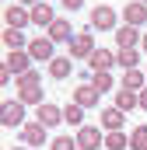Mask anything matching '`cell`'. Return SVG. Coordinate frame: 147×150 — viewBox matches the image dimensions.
Returning a JSON list of instances; mask_svg holds the SVG:
<instances>
[{
  "label": "cell",
  "instance_id": "44dd1931",
  "mask_svg": "<svg viewBox=\"0 0 147 150\" xmlns=\"http://www.w3.org/2000/svg\"><path fill=\"white\" fill-rule=\"evenodd\" d=\"M88 84H91V87H95L98 94H109V91H112V84H116V80H112V74H109V70H95Z\"/></svg>",
  "mask_w": 147,
  "mask_h": 150
},
{
  "label": "cell",
  "instance_id": "d6a6232c",
  "mask_svg": "<svg viewBox=\"0 0 147 150\" xmlns=\"http://www.w3.org/2000/svg\"><path fill=\"white\" fill-rule=\"evenodd\" d=\"M140 49H144V52H147V32H144V38H140Z\"/></svg>",
  "mask_w": 147,
  "mask_h": 150
},
{
  "label": "cell",
  "instance_id": "ac0fdd59",
  "mask_svg": "<svg viewBox=\"0 0 147 150\" xmlns=\"http://www.w3.org/2000/svg\"><path fill=\"white\" fill-rule=\"evenodd\" d=\"M4 45H7V52H14V49H28V38L21 28H4Z\"/></svg>",
  "mask_w": 147,
  "mask_h": 150
},
{
  "label": "cell",
  "instance_id": "7c38bea8",
  "mask_svg": "<svg viewBox=\"0 0 147 150\" xmlns=\"http://www.w3.org/2000/svg\"><path fill=\"white\" fill-rule=\"evenodd\" d=\"M21 140H25V143H28V147H42V143H46V126H42V122H25V126H21Z\"/></svg>",
  "mask_w": 147,
  "mask_h": 150
},
{
  "label": "cell",
  "instance_id": "603a6c76",
  "mask_svg": "<svg viewBox=\"0 0 147 150\" xmlns=\"http://www.w3.org/2000/svg\"><path fill=\"white\" fill-rule=\"evenodd\" d=\"M116 108H123V112H130V108H140V98H137V91H119L116 94Z\"/></svg>",
  "mask_w": 147,
  "mask_h": 150
},
{
  "label": "cell",
  "instance_id": "3957f363",
  "mask_svg": "<svg viewBox=\"0 0 147 150\" xmlns=\"http://www.w3.org/2000/svg\"><path fill=\"white\" fill-rule=\"evenodd\" d=\"M102 140H105L102 126H81L77 129V150H98Z\"/></svg>",
  "mask_w": 147,
  "mask_h": 150
},
{
  "label": "cell",
  "instance_id": "83f0119b",
  "mask_svg": "<svg viewBox=\"0 0 147 150\" xmlns=\"http://www.w3.org/2000/svg\"><path fill=\"white\" fill-rule=\"evenodd\" d=\"M74 147H77V136H67V133L49 143V150H74Z\"/></svg>",
  "mask_w": 147,
  "mask_h": 150
},
{
  "label": "cell",
  "instance_id": "9c48e42d",
  "mask_svg": "<svg viewBox=\"0 0 147 150\" xmlns=\"http://www.w3.org/2000/svg\"><path fill=\"white\" fill-rule=\"evenodd\" d=\"M140 28H133V25H123V28H116V49H137L140 45Z\"/></svg>",
  "mask_w": 147,
  "mask_h": 150
},
{
  "label": "cell",
  "instance_id": "f1b7e54d",
  "mask_svg": "<svg viewBox=\"0 0 147 150\" xmlns=\"http://www.w3.org/2000/svg\"><path fill=\"white\" fill-rule=\"evenodd\" d=\"M60 4H63L67 11H81V7H84V0H60Z\"/></svg>",
  "mask_w": 147,
  "mask_h": 150
},
{
  "label": "cell",
  "instance_id": "8992f818",
  "mask_svg": "<svg viewBox=\"0 0 147 150\" xmlns=\"http://www.w3.org/2000/svg\"><path fill=\"white\" fill-rule=\"evenodd\" d=\"M53 49H56V42H53L49 35H42V38H32V42H28V52H32V59H35V63H49V59L56 56Z\"/></svg>",
  "mask_w": 147,
  "mask_h": 150
},
{
  "label": "cell",
  "instance_id": "4316f807",
  "mask_svg": "<svg viewBox=\"0 0 147 150\" xmlns=\"http://www.w3.org/2000/svg\"><path fill=\"white\" fill-rule=\"evenodd\" d=\"M147 147V126H133L130 133V150H144Z\"/></svg>",
  "mask_w": 147,
  "mask_h": 150
},
{
  "label": "cell",
  "instance_id": "7402d4cb",
  "mask_svg": "<svg viewBox=\"0 0 147 150\" xmlns=\"http://www.w3.org/2000/svg\"><path fill=\"white\" fill-rule=\"evenodd\" d=\"M63 122H70V126H84V105H77V101H70V105H63Z\"/></svg>",
  "mask_w": 147,
  "mask_h": 150
},
{
  "label": "cell",
  "instance_id": "d4e9b609",
  "mask_svg": "<svg viewBox=\"0 0 147 150\" xmlns=\"http://www.w3.org/2000/svg\"><path fill=\"white\" fill-rule=\"evenodd\" d=\"M116 63H119L123 70L137 67V63H140V49H119V52H116Z\"/></svg>",
  "mask_w": 147,
  "mask_h": 150
},
{
  "label": "cell",
  "instance_id": "4dcf8cb0",
  "mask_svg": "<svg viewBox=\"0 0 147 150\" xmlns=\"http://www.w3.org/2000/svg\"><path fill=\"white\" fill-rule=\"evenodd\" d=\"M137 98H140V108L147 112V87H144V91H137Z\"/></svg>",
  "mask_w": 147,
  "mask_h": 150
},
{
  "label": "cell",
  "instance_id": "f546056e",
  "mask_svg": "<svg viewBox=\"0 0 147 150\" xmlns=\"http://www.w3.org/2000/svg\"><path fill=\"white\" fill-rule=\"evenodd\" d=\"M11 80H14V74H11V70H7V67H0V84H4V87H7V84H11Z\"/></svg>",
  "mask_w": 147,
  "mask_h": 150
},
{
  "label": "cell",
  "instance_id": "ffe728a7",
  "mask_svg": "<svg viewBox=\"0 0 147 150\" xmlns=\"http://www.w3.org/2000/svg\"><path fill=\"white\" fill-rule=\"evenodd\" d=\"M105 150H130V133L109 129V133H105Z\"/></svg>",
  "mask_w": 147,
  "mask_h": 150
},
{
  "label": "cell",
  "instance_id": "e0dca14e",
  "mask_svg": "<svg viewBox=\"0 0 147 150\" xmlns=\"http://www.w3.org/2000/svg\"><path fill=\"white\" fill-rule=\"evenodd\" d=\"M46 35L53 38V42H70L74 38V28H70V21H63V18H56L49 28H46Z\"/></svg>",
  "mask_w": 147,
  "mask_h": 150
},
{
  "label": "cell",
  "instance_id": "30bf717a",
  "mask_svg": "<svg viewBox=\"0 0 147 150\" xmlns=\"http://www.w3.org/2000/svg\"><path fill=\"white\" fill-rule=\"evenodd\" d=\"M74 101H77V105H84V108H102V94H98L91 84L74 87Z\"/></svg>",
  "mask_w": 147,
  "mask_h": 150
},
{
  "label": "cell",
  "instance_id": "52a82bcc",
  "mask_svg": "<svg viewBox=\"0 0 147 150\" xmlns=\"http://www.w3.org/2000/svg\"><path fill=\"white\" fill-rule=\"evenodd\" d=\"M4 25H7V28H25V25H32V7H25V4L7 7V11H4Z\"/></svg>",
  "mask_w": 147,
  "mask_h": 150
},
{
  "label": "cell",
  "instance_id": "6da1fadb",
  "mask_svg": "<svg viewBox=\"0 0 147 150\" xmlns=\"http://www.w3.org/2000/svg\"><path fill=\"white\" fill-rule=\"evenodd\" d=\"M70 45V59H88L98 45H95V35H91V28H84V32H77V35L67 42Z\"/></svg>",
  "mask_w": 147,
  "mask_h": 150
},
{
  "label": "cell",
  "instance_id": "5bb4252c",
  "mask_svg": "<svg viewBox=\"0 0 147 150\" xmlns=\"http://www.w3.org/2000/svg\"><path fill=\"white\" fill-rule=\"evenodd\" d=\"M88 67H91V74H95V70H112V67H116V52H112V49H95V52L88 56Z\"/></svg>",
  "mask_w": 147,
  "mask_h": 150
},
{
  "label": "cell",
  "instance_id": "7a4b0ae2",
  "mask_svg": "<svg viewBox=\"0 0 147 150\" xmlns=\"http://www.w3.org/2000/svg\"><path fill=\"white\" fill-rule=\"evenodd\" d=\"M116 18H119V14L112 11L109 4H98V7L91 11V21H88V28H91V32H112V28H116Z\"/></svg>",
  "mask_w": 147,
  "mask_h": 150
},
{
  "label": "cell",
  "instance_id": "e575fe53",
  "mask_svg": "<svg viewBox=\"0 0 147 150\" xmlns=\"http://www.w3.org/2000/svg\"><path fill=\"white\" fill-rule=\"evenodd\" d=\"M140 4H147V0H140Z\"/></svg>",
  "mask_w": 147,
  "mask_h": 150
},
{
  "label": "cell",
  "instance_id": "cb8c5ba5",
  "mask_svg": "<svg viewBox=\"0 0 147 150\" xmlns=\"http://www.w3.org/2000/svg\"><path fill=\"white\" fill-rule=\"evenodd\" d=\"M18 98H21L25 105H42V101H46V91H42V84H39V87H21Z\"/></svg>",
  "mask_w": 147,
  "mask_h": 150
},
{
  "label": "cell",
  "instance_id": "5b68a950",
  "mask_svg": "<svg viewBox=\"0 0 147 150\" xmlns=\"http://www.w3.org/2000/svg\"><path fill=\"white\" fill-rule=\"evenodd\" d=\"M0 122L4 126H25V101H4L0 105Z\"/></svg>",
  "mask_w": 147,
  "mask_h": 150
},
{
  "label": "cell",
  "instance_id": "4fadbf2b",
  "mask_svg": "<svg viewBox=\"0 0 147 150\" xmlns=\"http://www.w3.org/2000/svg\"><path fill=\"white\" fill-rule=\"evenodd\" d=\"M123 87L126 91H144L147 87V70H140V67H130V70H123Z\"/></svg>",
  "mask_w": 147,
  "mask_h": 150
},
{
  "label": "cell",
  "instance_id": "d590c367",
  "mask_svg": "<svg viewBox=\"0 0 147 150\" xmlns=\"http://www.w3.org/2000/svg\"><path fill=\"white\" fill-rule=\"evenodd\" d=\"M144 150H147V147H144Z\"/></svg>",
  "mask_w": 147,
  "mask_h": 150
},
{
  "label": "cell",
  "instance_id": "ba28073f",
  "mask_svg": "<svg viewBox=\"0 0 147 150\" xmlns=\"http://www.w3.org/2000/svg\"><path fill=\"white\" fill-rule=\"evenodd\" d=\"M32 63H35V59H32V52H28V49H14V52H7V59H4V67H7L14 77L25 74V70H32Z\"/></svg>",
  "mask_w": 147,
  "mask_h": 150
},
{
  "label": "cell",
  "instance_id": "836d02e7",
  "mask_svg": "<svg viewBox=\"0 0 147 150\" xmlns=\"http://www.w3.org/2000/svg\"><path fill=\"white\" fill-rule=\"evenodd\" d=\"M14 150H28V147H14Z\"/></svg>",
  "mask_w": 147,
  "mask_h": 150
},
{
  "label": "cell",
  "instance_id": "1f68e13d",
  "mask_svg": "<svg viewBox=\"0 0 147 150\" xmlns=\"http://www.w3.org/2000/svg\"><path fill=\"white\" fill-rule=\"evenodd\" d=\"M18 4H25V7H35V4H42V0H18Z\"/></svg>",
  "mask_w": 147,
  "mask_h": 150
},
{
  "label": "cell",
  "instance_id": "484cf974",
  "mask_svg": "<svg viewBox=\"0 0 147 150\" xmlns=\"http://www.w3.org/2000/svg\"><path fill=\"white\" fill-rule=\"evenodd\" d=\"M14 80H18V91H21V87H39V84H42V74H39L35 67H32V70H25V74H18Z\"/></svg>",
  "mask_w": 147,
  "mask_h": 150
},
{
  "label": "cell",
  "instance_id": "d6986e66",
  "mask_svg": "<svg viewBox=\"0 0 147 150\" xmlns=\"http://www.w3.org/2000/svg\"><path fill=\"white\" fill-rule=\"evenodd\" d=\"M123 122H126V112L123 108H116V105L112 108H102V126L105 129H123Z\"/></svg>",
  "mask_w": 147,
  "mask_h": 150
},
{
  "label": "cell",
  "instance_id": "2e32d148",
  "mask_svg": "<svg viewBox=\"0 0 147 150\" xmlns=\"http://www.w3.org/2000/svg\"><path fill=\"white\" fill-rule=\"evenodd\" d=\"M53 21H56V14H53L49 0H42V4H35V7H32V25H39V28H49Z\"/></svg>",
  "mask_w": 147,
  "mask_h": 150
},
{
  "label": "cell",
  "instance_id": "277c9868",
  "mask_svg": "<svg viewBox=\"0 0 147 150\" xmlns=\"http://www.w3.org/2000/svg\"><path fill=\"white\" fill-rule=\"evenodd\" d=\"M35 119L46 126V129H56V126L63 122V108L53 105V101H42V105H35Z\"/></svg>",
  "mask_w": 147,
  "mask_h": 150
},
{
  "label": "cell",
  "instance_id": "8fae6325",
  "mask_svg": "<svg viewBox=\"0 0 147 150\" xmlns=\"http://www.w3.org/2000/svg\"><path fill=\"white\" fill-rule=\"evenodd\" d=\"M123 21L126 25H133V28H140L147 21V4H140V0H130L126 7H123Z\"/></svg>",
  "mask_w": 147,
  "mask_h": 150
},
{
  "label": "cell",
  "instance_id": "9a60e30c",
  "mask_svg": "<svg viewBox=\"0 0 147 150\" xmlns=\"http://www.w3.org/2000/svg\"><path fill=\"white\" fill-rule=\"evenodd\" d=\"M70 74H74V59L70 56H53L49 59V77L53 80H67Z\"/></svg>",
  "mask_w": 147,
  "mask_h": 150
}]
</instances>
